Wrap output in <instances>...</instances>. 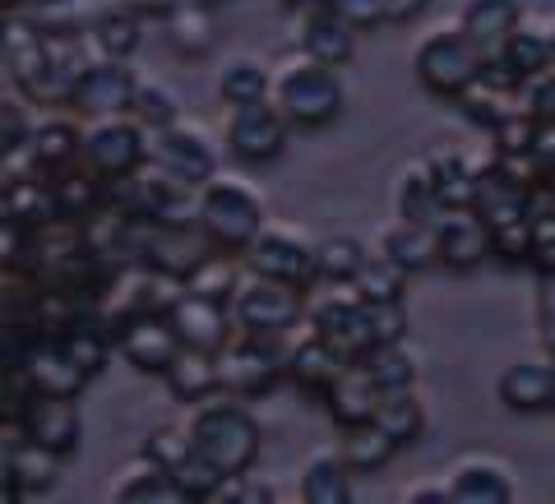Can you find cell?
I'll return each instance as SVG.
<instances>
[{
    "mask_svg": "<svg viewBox=\"0 0 555 504\" xmlns=\"http://www.w3.org/2000/svg\"><path fill=\"white\" fill-rule=\"evenodd\" d=\"M185 430L199 440V449L228 477L250 473L255 458H259V444H264V430H259L255 412L246 408V398L228 393V389H218V393L199 398V403H190Z\"/></svg>",
    "mask_w": 555,
    "mask_h": 504,
    "instance_id": "obj_1",
    "label": "cell"
},
{
    "mask_svg": "<svg viewBox=\"0 0 555 504\" xmlns=\"http://www.w3.org/2000/svg\"><path fill=\"white\" fill-rule=\"evenodd\" d=\"M273 102L283 107V116L292 126H301V130L334 126L343 116V102H347L338 65H324V61L310 56V51L287 56L273 69Z\"/></svg>",
    "mask_w": 555,
    "mask_h": 504,
    "instance_id": "obj_2",
    "label": "cell"
},
{
    "mask_svg": "<svg viewBox=\"0 0 555 504\" xmlns=\"http://www.w3.org/2000/svg\"><path fill=\"white\" fill-rule=\"evenodd\" d=\"M269 222L264 195L241 177H214L199 185V232L218 250H246Z\"/></svg>",
    "mask_w": 555,
    "mask_h": 504,
    "instance_id": "obj_3",
    "label": "cell"
},
{
    "mask_svg": "<svg viewBox=\"0 0 555 504\" xmlns=\"http://www.w3.org/2000/svg\"><path fill=\"white\" fill-rule=\"evenodd\" d=\"M228 310L241 334H255V338H287L306 320L301 287L283 283V277H269V273H255V269L241 273V283L228 297Z\"/></svg>",
    "mask_w": 555,
    "mask_h": 504,
    "instance_id": "obj_4",
    "label": "cell"
},
{
    "mask_svg": "<svg viewBox=\"0 0 555 504\" xmlns=\"http://www.w3.org/2000/svg\"><path fill=\"white\" fill-rule=\"evenodd\" d=\"M412 69H416V79H422L426 93L463 98L467 83L486 75V51L463 24L459 28H436V33H426V38L416 42Z\"/></svg>",
    "mask_w": 555,
    "mask_h": 504,
    "instance_id": "obj_5",
    "label": "cell"
},
{
    "mask_svg": "<svg viewBox=\"0 0 555 504\" xmlns=\"http://www.w3.org/2000/svg\"><path fill=\"white\" fill-rule=\"evenodd\" d=\"M306 324L320 338H328L347 361H366L375 334H371V301L352 283H324V292L306 306Z\"/></svg>",
    "mask_w": 555,
    "mask_h": 504,
    "instance_id": "obj_6",
    "label": "cell"
},
{
    "mask_svg": "<svg viewBox=\"0 0 555 504\" xmlns=\"http://www.w3.org/2000/svg\"><path fill=\"white\" fill-rule=\"evenodd\" d=\"M149 139H153V130L139 116H120V112L98 116L93 126L83 130V163H89V171H98V177L120 181L149 163Z\"/></svg>",
    "mask_w": 555,
    "mask_h": 504,
    "instance_id": "obj_7",
    "label": "cell"
},
{
    "mask_svg": "<svg viewBox=\"0 0 555 504\" xmlns=\"http://www.w3.org/2000/svg\"><path fill=\"white\" fill-rule=\"evenodd\" d=\"M149 163L167 171L171 181H181L190 190H199L218 177V148L195 120H171V126L153 130L149 139Z\"/></svg>",
    "mask_w": 555,
    "mask_h": 504,
    "instance_id": "obj_8",
    "label": "cell"
},
{
    "mask_svg": "<svg viewBox=\"0 0 555 504\" xmlns=\"http://www.w3.org/2000/svg\"><path fill=\"white\" fill-rule=\"evenodd\" d=\"M139 454H149L153 463H163L171 473V481L181 486L185 500H214L222 491V481H228V473H222V467L204 454L199 440L190 436V430H153Z\"/></svg>",
    "mask_w": 555,
    "mask_h": 504,
    "instance_id": "obj_9",
    "label": "cell"
},
{
    "mask_svg": "<svg viewBox=\"0 0 555 504\" xmlns=\"http://www.w3.org/2000/svg\"><path fill=\"white\" fill-rule=\"evenodd\" d=\"M283 375H287V361H283V347H278V338L241 334L236 343H228L218 352V379H222V389H228V393L259 398V393H269Z\"/></svg>",
    "mask_w": 555,
    "mask_h": 504,
    "instance_id": "obj_10",
    "label": "cell"
},
{
    "mask_svg": "<svg viewBox=\"0 0 555 504\" xmlns=\"http://www.w3.org/2000/svg\"><path fill=\"white\" fill-rule=\"evenodd\" d=\"M246 264L255 273L283 277L292 287H310L315 277V241H306V232L287 228V222H264L259 236L246 246Z\"/></svg>",
    "mask_w": 555,
    "mask_h": 504,
    "instance_id": "obj_11",
    "label": "cell"
},
{
    "mask_svg": "<svg viewBox=\"0 0 555 504\" xmlns=\"http://www.w3.org/2000/svg\"><path fill=\"white\" fill-rule=\"evenodd\" d=\"M287 130H292V120L283 116L278 102H250V107H232L228 126H222V139H228L236 163L264 167L287 148Z\"/></svg>",
    "mask_w": 555,
    "mask_h": 504,
    "instance_id": "obj_12",
    "label": "cell"
},
{
    "mask_svg": "<svg viewBox=\"0 0 555 504\" xmlns=\"http://www.w3.org/2000/svg\"><path fill=\"white\" fill-rule=\"evenodd\" d=\"M14 426H24L28 440L47 444L51 454H61V458L75 454L79 440H83V416H79L75 393H38L33 389L24 412L14 416Z\"/></svg>",
    "mask_w": 555,
    "mask_h": 504,
    "instance_id": "obj_13",
    "label": "cell"
},
{
    "mask_svg": "<svg viewBox=\"0 0 555 504\" xmlns=\"http://www.w3.org/2000/svg\"><path fill=\"white\" fill-rule=\"evenodd\" d=\"M181 334L171 324L167 310H153V315H134L126 324H116V352L130 361L134 371H149V375H163L171 361L181 352Z\"/></svg>",
    "mask_w": 555,
    "mask_h": 504,
    "instance_id": "obj_14",
    "label": "cell"
},
{
    "mask_svg": "<svg viewBox=\"0 0 555 504\" xmlns=\"http://www.w3.org/2000/svg\"><path fill=\"white\" fill-rule=\"evenodd\" d=\"M171 324H177V334L185 347H204V352H222L232 338V310L228 301H214V297H204V292H181L177 301H171Z\"/></svg>",
    "mask_w": 555,
    "mask_h": 504,
    "instance_id": "obj_15",
    "label": "cell"
},
{
    "mask_svg": "<svg viewBox=\"0 0 555 504\" xmlns=\"http://www.w3.org/2000/svg\"><path fill=\"white\" fill-rule=\"evenodd\" d=\"M495 398L505 403L509 412H546L555 408V357H524V361H509L495 379Z\"/></svg>",
    "mask_w": 555,
    "mask_h": 504,
    "instance_id": "obj_16",
    "label": "cell"
},
{
    "mask_svg": "<svg viewBox=\"0 0 555 504\" xmlns=\"http://www.w3.org/2000/svg\"><path fill=\"white\" fill-rule=\"evenodd\" d=\"M436 241H440V259L449 269H477L486 255L495 250L491 241V222L477 208H444L436 218Z\"/></svg>",
    "mask_w": 555,
    "mask_h": 504,
    "instance_id": "obj_17",
    "label": "cell"
},
{
    "mask_svg": "<svg viewBox=\"0 0 555 504\" xmlns=\"http://www.w3.org/2000/svg\"><path fill=\"white\" fill-rule=\"evenodd\" d=\"M134 93H139L134 69L120 56H98L89 69H83V79L75 89V102L83 112H93V116H112V112H130Z\"/></svg>",
    "mask_w": 555,
    "mask_h": 504,
    "instance_id": "obj_18",
    "label": "cell"
},
{
    "mask_svg": "<svg viewBox=\"0 0 555 504\" xmlns=\"http://www.w3.org/2000/svg\"><path fill=\"white\" fill-rule=\"evenodd\" d=\"M449 504H509L514 491V477L500 458H486V454H467L449 467Z\"/></svg>",
    "mask_w": 555,
    "mask_h": 504,
    "instance_id": "obj_19",
    "label": "cell"
},
{
    "mask_svg": "<svg viewBox=\"0 0 555 504\" xmlns=\"http://www.w3.org/2000/svg\"><path fill=\"white\" fill-rule=\"evenodd\" d=\"M5 65H10V79L20 83L28 98L47 102V89H51V38H42L38 28H28L20 20H10V28H5Z\"/></svg>",
    "mask_w": 555,
    "mask_h": 504,
    "instance_id": "obj_20",
    "label": "cell"
},
{
    "mask_svg": "<svg viewBox=\"0 0 555 504\" xmlns=\"http://www.w3.org/2000/svg\"><path fill=\"white\" fill-rule=\"evenodd\" d=\"M283 361H287V379H297L301 389H310V393H328V385L343 375V366H347V357L338 352L328 338H320L315 328H301V338L292 343V347H283Z\"/></svg>",
    "mask_w": 555,
    "mask_h": 504,
    "instance_id": "obj_21",
    "label": "cell"
},
{
    "mask_svg": "<svg viewBox=\"0 0 555 504\" xmlns=\"http://www.w3.org/2000/svg\"><path fill=\"white\" fill-rule=\"evenodd\" d=\"M551 65H555L551 38H546V33H537V28H524V24H518L509 38L500 42L491 56H486V69H491V75H500V79H509V83H518V89H524L528 79L546 75Z\"/></svg>",
    "mask_w": 555,
    "mask_h": 504,
    "instance_id": "obj_22",
    "label": "cell"
},
{
    "mask_svg": "<svg viewBox=\"0 0 555 504\" xmlns=\"http://www.w3.org/2000/svg\"><path fill=\"white\" fill-rule=\"evenodd\" d=\"M379 398H385V389L375 385V375L366 371V361H347L343 375L328 385L324 393V408L334 412V422L338 426H366L375 422V412H379Z\"/></svg>",
    "mask_w": 555,
    "mask_h": 504,
    "instance_id": "obj_23",
    "label": "cell"
},
{
    "mask_svg": "<svg viewBox=\"0 0 555 504\" xmlns=\"http://www.w3.org/2000/svg\"><path fill=\"white\" fill-rule=\"evenodd\" d=\"M301 51H310L324 65H347L357 51V28L343 20L334 0H315L306 5V24H301Z\"/></svg>",
    "mask_w": 555,
    "mask_h": 504,
    "instance_id": "obj_24",
    "label": "cell"
},
{
    "mask_svg": "<svg viewBox=\"0 0 555 504\" xmlns=\"http://www.w3.org/2000/svg\"><path fill=\"white\" fill-rule=\"evenodd\" d=\"M14 153H20V148H14ZM24 158L33 163V171L61 177V171H69V163L83 158V130H79V126H69V120H61V116L38 120V126L28 130Z\"/></svg>",
    "mask_w": 555,
    "mask_h": 504,
    "instance_id": "obj_25",
    "label": "cell"
},
{
    "mask_svg": "<svg viewBox=\"0 0 555 504\" xmlns=\"http://www.w3.org/2000/svg\"><path fill=\"white\" fill-rule=\"evenodd\" d=\"M375 250L393 259L403 273H422L440 259V241H436V222H412V218H393L385 232H379Z\"/></svg>",
    "mask_w": 555,
    "mask_h": 504,
    "instance_id": "obj_26",
    "label": "cell"
},
{
    "mask_svg": "<svg viewBox=\"0 0 555 504\" xmlns=\"http://www.w3.org/2000/svg\"><path fill=\"white\" fill-rule=\"evenodd\" d=\"M167 379V393L177 398V403H199V398L218 393L222 379H218V352H204V347H181L177 361L163 371Z\"/></svg>",
    "mask_w": 555,
    "mask_h": 504,
    "instance_id": "obj_27",
    "label": "cell"
},
{
    "mask_svg": "<svg viewBox=\"0 0 555 504\" xmlns=\"http://www.w3.org/2000/svg\"><path fill=\"white\" fill-rule=\"evenodd\" d=\"M352 463L334 449H320V454H310L306 467H301V481H297V495L306 504H347L352 500Z\"/></svg>",
    "mask_w": 555,
    "mask_h": 504,
    "instance_id": "obj_28",
    "label": "cell"
},
{
    "mask_svg": "<svg viewBox=\"0 0 555 504\" xmlns=\"http://www.w3.org/2000/svg\"><path fill=\"white\" fill-rule=\"evenodd\" d=\"M393 214L412 218V222H436L444 214V199H440V185H436L430 163H408L393 177Z\"/></svg>",
    "mask_w": 555,
    "mask_h": 504,
    "instance_id": "obj_29",
    "label": "cell"
},
{
    "mask_svg": "<svg viewBox=\"0 0 555 504\" xmlns=\"http://www.w3.org/2000/svg\"><path fill=\"white\" fill-rule=\"evenodd\" d=\"M214 93L228 102V107H250V102H264L273 93V75L264 61L255 56H232L218 65L214 75Z\"/></svg>",
    "mask_w": 555,
    "mask_h": 504,
    "instance_id": "obj_30",
    "label": "cell"
},
{
    "mask_svg": "<svg viewBox=\"0 0 555 504\" xmlns=\"http://www.w3.org/2000/svg\"><path fill=\"white\" fill-rule=\"evenodd\" d=\"M459 24L473 33V38L481 42V51L491 56V51L524 24V0H467Z\"/></svg>",
    "mask_w": 555,
    "mask_h": 504,
    "instance_id": "obj_31",
    "label": "cell"
},
{
    "mask_svg": "<svg viewBox=\"0 0 555 504\" xmlns=\"http://www.w3.org/2000/svg\"><path fill=\"white\" fill-rule=\"evenodd\" d=\"M426 163H430V171H436V185H440L444 208H473V204H477V181H481V171L467 163L459 148H436Z\"/></svg>",
    "mask_w": 555,
    "mask_h": 504,
    "instance_id": "obj_32",
    "label": "cell"
},
{
    "mask_svg": "<svg viewBox=\"0 0 555 504\" xmlns=\"http://www.w3.org/2000/svg\"><path fill=\"white\" fill-rule=\"evenodd\" d=\"M112 500H185L181 486L171 481V473L163 463H153L149 454H139V463H130L126 473L116 477Z\"/></svg>",
    "mask_w": 555,
    "mask_h": 504,
    "instance_id": "obj_33",
    "label": "cell"
},
{
    "mask_svg": "<svg viewBox=\"0 0 555 504\" xmlns=\"http://www.w3.org/2000/svg\"><path fill=\"white\" fill-rule=\"evenodd\" d=\"M371 250L357 236H328L315 241V277L320 283H357V273L366 269Z\"/></svg>",
    "mask_w": 555,
    "mask_h": 504,
    "instance_id": "obj_34",
    "label": "cell"
},
{
    "mask_svg": "<svg viewBox=\"0 0 555 504\" xmlns=\"http://www.w3.org/2000/svg\"><path fill=\"white\" fill-rule=\"evenodd\" d=\"M375 422L389 430L398 449H408V444L422 440V430H426V412H422V403L412 398V389H389L385 398H379Z\"/></svg>",
    "mask_w": 555,
    "mask_h": 504,
    "instance_id": "obj_35",
    "label": "cell"
},
{
    "mask_svg": "<svg viewBox=\"0 0 555 504\" xmlns=\"http://www.w3.org/2000/svg\"><path fill=\"white\" fill-rule=\"evenodd\" d=\"M393 454H398V444H393V436L379 422H366V426L347 430L343 458L352 463V473H375V467H385Z\"/></svg>",
    "mask_w": 555,
    "mask_h": 504,
    "instance_id": "obj_36",
    "label": "cell"
},
{
    "mask_svg": "<svg viewBox=\"0 0 555 504\" xmlns=\"http://www.w3.org/2000/svg\"><path fill=\"white\" fill-rule=\"evenodd\" d=\"M366 371L375 375L379 389H412L416 385V357L408 352L403 343H385V347H371L366 357Z\"/></svg>",
    "mask_w": 555,
    "mask_h": 504,
    "instance_id": "obj_37",
    "label": "cell"
},
{
    "mask_svg": "<svg viewBox=\"0 0 555 504\" xmlns=\"http://www.w3.org/2000/svg\"><path fill=\"white\" fill-rule=\"evenodd\" d=\"M403 277H408V273L398 269L393 259H385V255L375 250V255L366 259V269L357 273V283H352V287H357L371 306H385V301H403Z\"/></svg>",
    "mask_w": 555,
    "mask_h": 504,
    "instance_id": "obj_38",
    "label": "cell"
},
{
    "mask_svg": "<svg viewBox=\"0 0 555 504\" xmlns=\"http://www.w3.org/2000/svg\"><path fill=\"white\" fill-rule=\"evenodd\" d=\"M149 130H163L171 120H181V107H177V93L167 89L158 79H139V93H134V107H130Z\"/></svg>",
    "mask_w": 555,
    "mask_h": 504,
    "instance_id": "obj_39",
    "label": "cell"
},
{
    "mask_svg": "<svg viewBox=\"0 0 555 504\" xmlns=\"http://www.w3.org/2000/svg\"><path fill=\"white\" fill-rule=\"evenodd\" d=\"M171 42H177L185 56H204L214 47V20L199 10V5H185L171 14Z\"/></svg>",
    "mask_w": 555,
    "mask_h": 504,
    "instance_id": "obj_40",
    "label": "cell"
},
{
    "mask_svg": "<svg viewBox=\"0 0 555 504\" xmlns=\"http://www.w3.org/2000/svg\"><path fill=\"white\" fill-rule=\"evenodd\" d=\"M93 47L102 51V56H120V61H126L130 51L139 47V24L126 20V14H112V20H102L93 28Z\"/></svg>",
    "mask_w": 555,
    "mask_h": 504,
    "instance_id": "obj_41",
    "label": "cell"
},
{
    "mask_svg": "<svg viewBox=\"0 0 555 504\" xmlns=\"http://www.w3.org/2000/svg\"><path fill=\"white\" fill-rule=\"evenodd\" d=\"M528 264H532L537 273H555V208H532Z\"/></svg>",
    "mask_w": 555,
    "mask_h": 504,
    "instance_id": "obj_42",
    "label": "cell"
},
{
    "mask_svg": "<svg viewBox=\"0 0 555 504\" xmlns=\"http://www.w3.org/2000/svg\"><path fill=\"white\" fill-rule=\"evenodd\" d=\"M236 283H241V273L228 269V264H222V259H214V255H208L204 264L185 277V287H190V292H204V297H214V301H228Z\"/></svg>",
    "mask_w": 555,
    "mask_h": 504,
    "instance_id": "obj_43",
    "label": "cell"
},
{
    "mask_svg": "<svg viewBox=\"0 0 555 504\" xmlns=\"http://www.w3.org/2000/svg\"><path fill=\"white\" fill-rule=\"evenodd\" d=\"M338 14L347 24H352L357 33L361 28H375V24H389V14H385V0H334Z\"/></svg>",
    "mask_w": 555,
    "mask_h": 504,
    "instance_id": "obj_44",
    "label": "cell"
},
{
    "mask_svg": "<svg viewBox=\"0 0 555 504\" xmlns=\"http://www.w3.org/2000/svg\"><path fill=\"white\" fill-rule=\"evenodd\" d=\"M532 158H537V167H542V171H546V181H551V177H555V116H551V120H537Z\"/></svg>",
    "mask_w": 555,
    "mask_h": 504,
    "instance_id": "obj_45",
    "label": "cell"
},
{
    "mask_svg": "<svg viewBox=\"0 0 555 504\" xmlns=\"http://www.w3.org/2000/svg\"><path fill=\"white\" fill-rule=\"evenodd\" d=\"M542 343L555 357V273H542Z\"/></svg>",
    "mask_w": 555,
    "mask_h": 504,
    "instance_id": "obj_46",
    "label": "cell"
},
{
    "mask_svg": "<svg viewBox=\"0 0 555 504\" xmlns=\"http://www.w3.org/2000/svg\"><path fill=\"white\" fill-rule=\"evenodd\" d=\"M426 10H430V0H385L389 24H412V20H422Z\"/></svg>",
    "mask_w": 555,
    "mask_h": 504,
    "instance_id": "obj_47",
    "label": "cell"
},
{
    "mask_svg": "<svg viewBox=\"0 0 555 504\" xmlns=\"http://www.w3.org/2000/svg\"><path fill=\"white\" fill-rule=\"evenodd\" d=\"M546 38H551V56H555V24H546Z\"/></svg>",
    "mask_w": 555,
    "mask_h": 504,
    "instance_id": "obj_48",
    "label": "cell"
},
{
    "mask_svg": "<svg viewBox=\"0 0 555 504\" xmlns=\"http://www.w3.org/2000/svg\"><path fill=\"white\" fill-rule=\"evenodd\" d=\"M297 5H315V0H297Z\"/></svg>",
    "mask_w": 555,
    "mask_h": 504,
    "instance_id": "obj_49",
    "label": "cell"
}]
</instances>
